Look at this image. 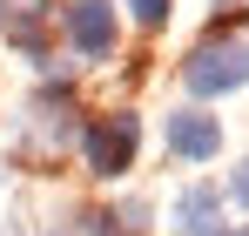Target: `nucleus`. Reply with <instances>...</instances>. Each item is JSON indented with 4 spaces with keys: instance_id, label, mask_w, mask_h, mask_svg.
I'll return each instance as SVG.
<instances>
[{
    "instance_id": "f257e3e1",
    "label": "nucleus",
    "mask_w": 249,
    "mask_h": 236,
    "mask_svg": "<svg viewBox=\"0 0 249 236\" xmlns=\"http://www.w3.org/2000/svg\"><path fill=\"white\" fill-rule=\"evenodd\" d=\"M74 149H81L88 176H101V182H122L135 156H142V115L135 108H108V115H88L81 135H74Z\"/></svg>"
},
{
    "instance_id": "f03ea898",
    "label": "nucleus",
    "mask_w": 249,
    "mask_h": 236,
    "mask_svg": "<svg viewBox=\"0 0 249 236\" xmlns=\"http://www.w3.org/2000/svg\"><path fill=\"white\" fill-rule=\"evenodd\" d=\"M249 81V40L236 34H209L189 47V61H182V88L196 95V101H222V95H236Z\"/></svg>"
},
{
    "instance_id": "7ed1b4c3",
    "label": "nucleus",
    "mask_w": 249,
    "mask_h": 236,
    "mask_svg": "<svg viewBox=\"0 0 249 236\" xmlns=\"http://www.w3.org/2000/svg\"><path fill=\"white\" fill-rule=\"evenodd\" d=\"M61 34H68V47H74L81 61H115L122 20H115L108 0H68V7H61Z\"/></svg>"
},
{
    "instance_id": "20e7f679",
    "label": "nucleus",
    "mask_w": 249,
    "mask_h": 236,
    "mask_svg": "<svg viewBox=\"0 0 249 236\" xmlns=\"http://www.w3.org/2000/svg\"><path fill=\"white\" fill-rule=\"evenodd\" d=\"M162 142L175 162H215V149H222V121L209 115V108H175V115L162 121Z\"/></svg>"
},
{
    "instance_id": "39448f33",
    "label": "nucleus",
    "mask_w": 249,
    "mask_h": 236,
    "mask_svg": "<svg viewBox=\"0 0 249 236\" xmlns=\"http://www.w3.org/2000/svg\"><path fill=\"white\" fill-rule=\"evenodd\" d=\"M47 20H54V0H0V34L34 68H47Z\"/></svg>"
},
{
    "instance_id": "423d86ee",
    "label": "nucleus",
    "mask_w": 249,
    "mask_h": 236,
    "mask_svg": "<svg viewBox=\"0 0 249 236\" xmlns=\"http://www.w3.org/2000/svg\"><path fill=\"white\" fill-rule=\"evenodd\" d=\"M222 189L215 182H189L182 196H175V236H215L222 230Z\"/></svg>"
},
{
    "instance_id": "0eeeda50",
    "label": "nucleus",
    "mask_w": 249,
    "mask_h": 236,
    "mask_svg": "<svg viewBox=\"0 0 249 236\" xmlns=\"http://www.w3.org/2000/svg\"><path fill=\"white\" fill-rule=\"evenodd\" d=\"M122 7H128V20H135V27H148V34L168 27V14H175V0H122Z\"/></svg>"
},
{
    "instance_id": "6e6552de",
    "label": "nucleus",
    "mask_w": 249,
    "mask_h": 236,
    "mask_svg": "<svg viewBox=\"0 0 249 236\" xmlns=\"http://www.w3.org/2000/svg\"><path fill=\"white\" fill-rule=\"evenodd\" d=\"M222 196H229V202H243V209H249V156H243V169L229 176V189H222Z\"/></svg>"
},
{
    "instance_id": "1a4fd4ad",
    "label": "nucleus",
    "mask_w": 249,
    "mask_h": 236,
    "mask_svg": "<svg viewBox=\"0 0 249 236\" xmlns=\"http://www.w3.org/2000/svg\"><path fill=\"white\" fill-rule=\"evenodd\" d=\"M215 236H249V223H236V230H215Z\"/></svg>"
},
{
    "instance_id": "9d476101",
    "label": "nucleus",
    "mask_w": 249,
    "mask_h": 236,
    "mask_svg": "<svg viewBox=\"0 0 249 236\" xmlns=\"http://www.w3.org/2000/svg\"><path fill=\"white\" fill-rule=\"evenodd\" d=\"M215 7H229V0H215Z\"/></svg>"
}]
</instances>
